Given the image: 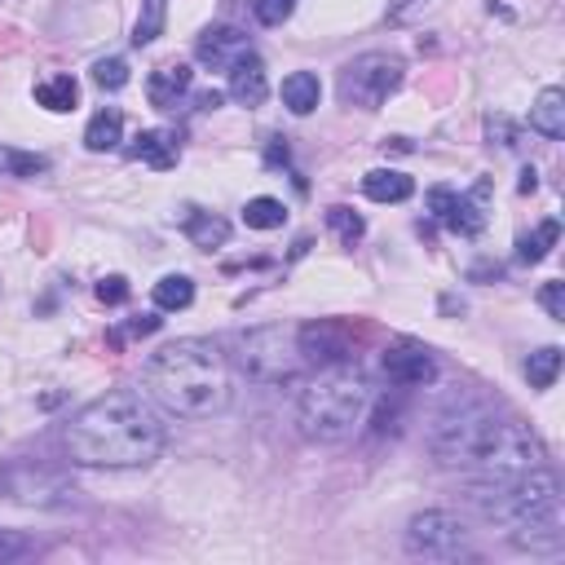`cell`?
Masks as SVG:
<instances>
[{
  "label": "cell",
  "instance_id": "obj_1",
  "mask_svg": "<svg viewBox=\"0 0 565 565\" xmlns=\"http://www.w3.org/2000/svg\"><path fill=\"white\" fill-rule=\"evenodd\" d=\"M63 442L85 468H142L164 455L168 429L137 389H111L71 416Z\"/></svg>",
  "mask_w": 565,
  "mask_h": 565
},
{
  "label": "cell",
  "instance_id": "obj_2",
  "mask_svg": "<svg viewBox=\"0 0 565 565\" xmlns=\"http://www.w3.org/2000/svg\"><path fill=\"white\" fill-rule=\"evenodd\" d=\"M429 451L442 468H468L481 477L525 473L543 459L539 437L521 420H503L486 407H459L429 433Z\"/></svg>",
  "mask_w": 565,
  "mask_h": 565
},
{
  "label": "cell",
  "instance_id": "obj_3",
  "mask_svg": "<svg viewBox=\"0 0 565 565\" xmlns=\"http://www.w3.org/2000/svg\"><path fill=\"white\" fill-rule=\"evenodd\" d=\"M142 385L164 411L181 420H208L230 407V367L221 345L208 336H181L159 345L142 367Z\"/></svg>",
  "mask_w": 565,
  "mask_h": 565
},
{
  "label": "cell",
  "instance_id": "obj_4",
  "mask_svg": "<svg viewBox=\"0 0 565 565\" xmlns=\"http://www.w3.org/2000/svg\"><path fill=\"white\" fill-rule=\"evenodd\" d=\"M468 503L512 530V543L517 547H530V552H547V547H561V477L547 473V468H525V473H508V477H486L477 486H468Z\"/></svg>",
  "mask_w": 565,
  "mask_h": 565
},
{
  "label": "cell",
  "instance_id": "obj_5",
  "mask_svg": "<svg viewBox=\"0 0 565 565\" xmlns=\"http://www.w3.org/2000/svg\"><path fill=\"white\" fill-rule=\"evenodd\" d=\"M372 411V385L358 367H323L297 398V424L310 442H345Z\"/></svg>",
  "mask_w": 565,
  "mask_h": 565
},
{
  "label": "cell",
  "instance_id": "obj_6",
  "mask_svg": "<svg viewBox=\"0 0 565 565\" xmlns=\"http://www.w3.org/2000/svg\"><path fill=\"white\" fill-rule=\"evenodd\" d=\"M239 367L256 385H282L301 372V350H297V328H256L239 341Z\"/></svg>",
  "mask_w": 565,
  "mask_h": 565
},
{
  "label": "cell",
  "instance_id": "obj_7",
  "mask_svg": "<svg viewBox=\"0 0 565 565\" xmlns=\"http://www.w3.org/2000/svg\"><path fill=\"white\" fill-rule=\"evenodd\" d=\"M407 76V63L398 54H358L354 63H345L341 71V102L345 107H358V111H380L398 85Z\"/></svg>",
  "mask_w": 565,
  "mask_h": 565
},
{
  "label": "cell",
  "instance_id": "obj_8",
  "mask_svg": "<svg viewBox=\"0 0 565 565\" xmlns=\"http://www.w3.org/2000/svg\"><path fill=\"white\" fill-rule=\"evenodd\" d=\"M0 499H14L27 508H58L67 499H76V486L41 464H5L0 468Z\"/></svg>",
  "mask_w": 565,
  "mask_h": 565
},
{
  "label": "cell",
  "instance_id": "obj_9",
  "mask_svg": "<svg viewBox=\"0 0 565 565\" xmlns=\"http://www.w3.org/2000/svg\"><path fill=\"white\" fill-rule=\"evenodd\" d=\"M468 543V530L455 512H442V508H429L420 517H411L407 525V552L411 556H433V561H446V556H459Z\"/></svg>",
  "mask_w": 565,
  "mask_h": 565
},
{
  "label": "cell",
  "instance_id": "obj_10",
  "mask_svg": "<svg viewBox=\"0 0 565 565\" xmlns=\"http://www.w3.org/2000/svg\"><path fill=\"white\" fill-rule=\"evenodd\" d=\"M380 367H385L389 385H398V389H424V385L437 380V358H433L424 345H416V341L389 345V350L380 354Z\"/></svg>",
  "mask_w": 565,
  "mask_h": 565
},
{
  "label": "cell",
  "instance_id": "obj_11",
  "mask_svg": "<svg viewBox=\"0 0 565 565\" xmlns=\"http://www.w3.org/2000/svg\"><path fill=\"white\" fill-rule=\"evenodd\" d=\"M481 199H486V186H477L473 195H455L451 186H433L429 190V212L442 225H451L455 234H481V225H486Z\"/></svg>",
  "mask_w": 565,
  "mask_h": 565
},
{
  "label": "cell",
  "instance_id": "obj_12",
  "mask_svg": "<svg viewBox=\"0 0 565 565\" xmlns=\"http://www.w3.org/2000/svg\"><path fill=\"white\" fill-rule=\"evenodd\" d=\"M297 350H301V363H314V367H341V363H354V345H350L345 328H336V323H310V328H297Z\"/></svg>",
  "mask_w": 565,
  "mask_h": 565
},
{
  "label": "cell",
  "instance_id": "obj_13",
  "mask_svg": "<svg viewBox=\"0 0 565 565\" xmlns=\"http://www.w3.org/2000/svg\"><path fill=\"white\" fill-rule=\"evenodd\" d=\"M243 54H252V45H247V36H243L239 27H230V23L203 27V36L195 41V58H199L203 67H217V71H230Z\"/></svg>",
  "mask_w": 565,
  "mask_h": 565
},
{
  "label": "cell",
  "instance_id": "obj_14",
  "mask_svg": "<svg viewBox=\"0 0 565 565\" xmlns=\"http://www.w3.org/2000/svg\"><path fill=\"white\" fill-rule=\"evenodd\" d=\"M269 93V80H265V63L256 54H243L234 67H230V98L239 107H261Z\"/></svg>",
  "mask_w": 565,
  "mask_h": 565
},
{
  "label": "cell",
  "instance_id": "obj_15",
  "mask_svg": "<svg viewBox=\"0 0 565 565\" xmlns=\"http://www.w3.org/2000/svg\"><path fill=\"white\" fill-rule=\"evenodd\" d=\"M181 93H190V67H186V63H164L159 71H151V80H146L151 107L168 111V107H177Z\"/></svg>",
  "mask_w": 565,
  "mask_h": 565
},
{
  "label": "cell",
  "instance_id": "obj_16",
  "mask_svg": "<svg viewBox=\"0 0 565 565\" xmlns=\"http://www.w3.org/2000/svg\"><path fill=\"white\" fill-rule=\"evenodd\" d=\"M530 129L543 133L547 142H561L565 137V93L561 89H543L530 107Z\"/></svg>",
  "mask_w": 565,
  "mask_h": 565
},
{
  "label": "cell",
  "instance_id": "obj_17",
  "mask_svg": "<svg viewBox=\"0 0 565 565\" xmlns=\"http://www.w3.org/2000/svg\"><path fill=\"white\" fill-rule=\"evenodd\" d=\"M129 155L142 159V164H151V168H173L177 155H181V142H177V133H168V129H146V133L133 142Z\"/></svg>",
  "mask_w": 565,
  "mask_h": 565
},
{
  "label": "cell",
  "instance_id": "obj_18",
  "mask_svg": "<svg viewBox=\"0 0 565 565\" xmlns=\"http://www.w3.org/2000/svg\"><path fill=\"white\" fill-rule=\"evenodd\" d=\"M363 195L376 199V203H402V199L416 195V181L398 168H376V173L363 177Z\"/></svg>",
  "mask_w": 565,
  "mask_h": 565
},
{
  "label": "cell",
  "instance_id": "obj_19",
  "mask_svg": "<svg viewBox=\"0 0 565 565\" xmlns=\"http://www.w3.org/2000/svg\"><path fill=\"white\" fill-rule=\"evenodd\" d=\"M323 98V85L314 71H292L288 80H282V107H288L292 115H310Z\"/></svg>",
  "mask_w": 565,
  "mask_h": 565
},
{
  "label": "cell",
  "instance_id": "obj_20",
  "mask_svg": "<svg viewBox=\"0 0 565 565\" xmlns=\"http://www.w3.org/2000/svg\"><path fill=\"white\" fill-rule=\"evenodd\" d=\"M181 230H186V239H190L195 247H221V243L230 239V221H221V217H212V212H199V208H186Z\"/></svg>",
  "mask_w": 565,
  "mask_h": 565
},
{
  "label": "cell",
  "instance_id": "obj_21",
  "mask_svg": "<svg viewBox=\"0 0 565 565\" xmlns=\"http://www.w3.org/2000/svg\"><path fill=\"white\" fill-rule=\"evenodd\" d=\"M120 137H124V115H120L115 107H102V111L89 120V129H85V146H89L93 155L115 151V146H120Z\"/></svg>",
  "mask_w": 565,
  "mask_h": 565
},
{
  "label": "cell",
  "instance_id": "obj_22",
  "mask_svg": "<svg viewBox=\"0 0 565 565\" xmlns=\"http://www.w3.org/2000/svg\"><path fill=\"white\" fill-rule=\"evenodd\" d=\"M76 98H80V85H76L71 76H49V80L36 85V102H41L45 111H54V115L76 111Z\"/></svg>",
  "mask_w": 565,
  "mask_h": 565
},
{
  "label": "cell",
  "instance_id": "obj_23",
  "mask_svg": "<svg viewBox=\"0 0 565 565\" xmlns=\"http://www.w3.org/2000/svg\"><path fill=\"white\" fill-rule=\"evenodd\" d=\"M556 239H561V225H556V221H539L530 234L517 239V261H521V265H539V261L552 252Z\"/></svg>",
  "mask_w": 565,
  "mask_h": 565
},
{
  "label": "cell",
  "instance_id": "obj_24",
  "mask_svg": "<svg viewBox=\"0 0 565 565\" xmlns=\"http://www.w3.org/2000/svg\"><path fill=\"white\" fill-rule=\"evenodd\" d=\"M164 23H168V0H142V14H137V27H133V45L146 49L164 36Z\"/></svg>",
  "mask_w": 565,
  "mask_h": 565
},
{
  "label": "cell",
  "instance_id": "obj_25",
  "mask_svg": "<svg viewBox=\"0 0 565 565\" xmlns=\"http://www.w3.org/2000/svg\"><path fill=\"white\" fill-rule=\"evenodd\" d=\"M556 376H561V350H556V345H543V350H534V354L525 358V380H530V389H552Z\"/></svg>",
  "mask_w": 565,
  "mask_h": 565
},
{
  "label": "cell",
  "instance_id": "obj_26",
  "mask_svg": "<svg viewBox=\"0 0 565 565\" xmlns=\"http://www.w3.org/2000/svg\"><path fill=\"white\" fill-rule=\"evenodd\" d=\"M190 301H195V282L186 274H164L155 282V306L159 310H190Z\"/></svg>",
  "mask_w": 565,
  "mask_h": 565
},
{
  "label": "cell",
  "instance_id": "obj_27",
  "mask_svg": "<svg viewBox=\"0 0 565 565\" xmlns=\"http://www.w3.org/2000/svg\"><path fill=\"white\" fill-rule=\"evenodd\" d=\"M282 221H288V208H282L278 199H269V195H256L243 208V225L247 230H278Z\"/></svg>",
  "mask_w": 565,
  "mask_h": 565
},
{
  "label": "cell",
  "instance_id": "obj_28",
  "mask_svg": "<svg viewBox=\"0 0 565 565\" xmlns=\"http://www.w3.org/2000/svg\"><path fill=\"white\" fill-rule=\"evenodd\" d=\"M0 173H10V177H41V173H49V159L36 155V151L0 146Z\"/></svg>",
  "mask_w": 565,
  "mask_h": 565
},
{
  "label": "cell",
  "instance_id": "obj_29",
  "mask_svg": "<svg viewBox=\"0 0 565 565\" xmlns=\"http://www.w3.org/2000/svg\"><path fill=\"white\" fill-rule=\"evenodd\" d=\"M328 225L341 234V243L345 247H354L363 234H367V221L354 212V208H345V203H336V208H328Z\"/></svg>",
  "mask_w": 565,
  "mask_h": 565
},
{
  "label": "cell",
  "instance_id": "obj_30",
  "mask_svg": "<svg viewBox=\"0 0 565 565\" xmlns=\"http://www.w3.org/2000/svg\"><path fill=\"white\" fill-rule=\"evenodd\" d=\"M252 14L261 27H282L297 14V0H252Z\"/></svg>",
  "mask_w": 565,
  "mask_h": 565
},
{
  "label": "cell",
  "instance_id": "obj_31",
  "mask_svg": "<svg viewBox=\"0 0 565 565\" xmlns=\"http://www.w3.org/2000/svg\"><path fill=\"white\" fill-rule=\"evenodd\" d=\"M93 85L98 89H124L129 85V63L124 58H102V63H93Z\"/></svg>",
  "mask_w": 565,
  "mask_h": 565
},
{
  "label": "cell",
  "instance_id": "obj_32",
  "mask_svg": "<svg viewBox=\"0 0 565 565\" xmlns=\"http://www.w3.org/2000/svg\"><path fill=\"white\" fill-rule=\"evenodd\" d=\"M539 306L547 310L552 323H565V282H543V288H539Z\"/></svg>",
  "mask_w": 565,
  "mask_h": 565
},
{
  "label": "cell",
  "instance_id": "obj_33",
  "mask_svg": "<svg viewBox=\"0 0 565 565\" xmlns=\"http://www.w3.org/2000/svg\"><path fill=\"white\" fill-rule=\"evenodd\" d=\"M27 552H32V539H27V534L0 525V565H5V561H19V556H27Z\"/></svg>",
  "mask_w": 565,
  "mask_h": 565
},
{
  "label": "cell",
  "instance_id": "obj_34",
  "mask_svg": "<svg viewBox=\"0 0 565 565\" xmlns=\"http://www.w3.org/2000/svg\"><path fill=\"white\" fill-rule=\"evenodd\" d=\"M151 332H159V319H155V314H142V319L115 328V332H111V345H124L129 336H151Z\"/></svg>",
  "mask_w": 565,
  "mask_h": 565
},
{
  "label": "cell",
  "instance_id": "obj_35",
  "mask_svg": "<svg viewBox=\"0 0 565 565\" xmlns=\"http://www.w3.org/2000/svg\"><path fill=\"white\" fill-rule=\"evenodd\" d=\"M98 301H102V306H124V301H129V278H120V274L102 278V282H98Z\"/></svg>",
  "mask_w": 565,
  "mask_h": 565
},
{
  "label": "cell",
  "instance_id": "obj_36",
  "mask_svg": "<svg viewBox=\"0 0 565 565\" xmlns=\"http://www.w3.org/2000/svg\"><path fill=\"white\" fill-rule=\"evenodd\" d=\"M221 107V93L212 89V93H199V111H217Z\"/></svg>",
  "mask_w": 565,
  "mask_h": 565
},
{
  "label": "cell",
  "instance_id": "obj_37",
  "mask_svg": "<svg viewBox=\"0 0 565 565\" xmlns=\"http://www.w3.org/2000/svg\"><path fill=\"white\" fill-rule=\"evenodd\" d=\"M534 186H539V181H534V168H525V173H521V190H525V195H530V190H534Z\"/></svg>",
  "mask_w": 565,
  "mask_h": 565
}]
</instances>
